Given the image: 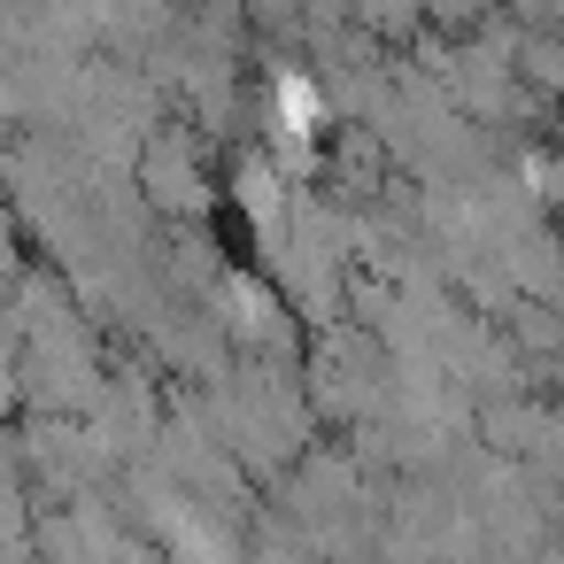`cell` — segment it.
<instances>
[{
    "label": "cell",
    "mask_w": 564,
    "mask_h": 564,
    "mask_svg": "<svg viewBox=\"0 0 564 564\" xmlns=\"http://www.w3.org/2000/svg\"><path fill=\"white\" fill-rule=\"evenodd\" d=\"M279 124H286V140H310V132H317V94L286 78V86H279Z\"/></svg>",
    "instance_id": "6da1fadb"
}]
</instances>
